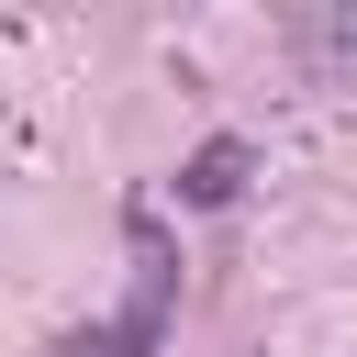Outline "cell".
I'll use <instances>...</instances> for the list:
<instances>
[{
    "instance_id": "cell-1",
    "label": "cell",
    "mask_w": 357,
    "mask_h": 357,
    "mask_svg": "<svg viewBox=\"0 0 357 357\" xmlns=\"http://www.w3.org/2000/svg\"><path fill=\"white\" fill-rule=\"evenodd\" d=\"M167 301H178V257H167V223H156V212H134V301H123L112 324L67 335L56 357H156V335H167Z\"/></svg>"
},
{
    "instance_id": "cell-2",
    "label": "cell",
    "mask_w": 357,
    "mask_h": 357,
    "mask_svg": "<svg viewBox=\"0 0 357 357\" xmlns=\"http://www.w3.org/2000/svg\"><path fill=\"white\" fill-rule=\"evenodd\" d=\"M234 167H245L234 145H201V156H190V201H223V190H234Z\"/></svg>"
}]
</instances>
